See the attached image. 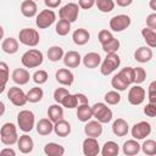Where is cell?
<instances>
[{
	"label": "cell",
	"mask_w": 156,
	"mask_h": 156,
	"mask_svg": "<svg viewBox=\"0 0 156 156\" xmlns=\"http://www.w3.org/2000/svg\"><path fill=\"white\" fill-rule=\"evenodd\" d=\"M43 61H44V55L38 49H29L21 57V62H22V65L26 68H35V67H39L43 63Z\"/></svg>",
	"instance_id": "cell-1"
},
{
	"label": "cell",
	"mask_w": 156,
	"mask_h": 156,
	"mask_svg": "<svg viewBox=\"0 0 156 156\" xmlns=\"http://www.w3.org/2000/svg\"><path fill=\"white\" fill-rule=\"evenodd\" d=\"M0 140L4 145H7V146H11L17 143V140H18L17 128L13 123L7 122V123L2 124V127L0 129Z\"/></svg>",
	"instance_id": "cell-2"
},
{
	"label": "cell",
	"mask_w": 156,
	"mask_h": 156,
	"mask_svg": "<svg viewBox=\"0 0 156 156\" xmlns=\"http://www.w3.org/2000/svg\"><path fill=\"white\" fill-rule=\"evenodd\" d=\"M91 113L93 117L99 121L100 123H108L112 119V110L110 107H107L106 104L104 102H96L91 106Z\"/></svg>",
	"instance_id": "cell-3"
},
{
	"label": "cell",
	"mask_w": 156,
	"mask_h": 156,
	"mask_svg": "<svg viewBox=\"0 0 156 156\" xmlns=\"http://www.w3.org/2000/svg\"><path fill=\"white\" fill-rule=\"evenodd\" d=\"M17 123L22 132L28 133L34 128L35 116L30 110H22L17 115Z\"/></svg>",
	"instance_id": "cell-4"
},
{
	"label": "cell",
	"mask_w": 156,
	"mask_h": 156,
	"mask_svg": "<svg viewBox=\"0 0 156 156\" xmlns=\"http://www.w3.org/2000/svg\"><path fill=\"white\" fill-rule=\"evenodd\" d=\"M121 65V58L117 55V52L113 54H106V57L104 58V61L101 62V67H100V72L102 76H108L112 72H115Z\"/></svg>",
	"instance_id": "cell-5"
},
{
	"label": "cell",
	"mask_w": 156,
	"mask_h": 156,
	"mask_svg": "<svg viewBox=\"0 0 156 156\" xmlns=\"http://www.w3.org/2000/svg\"><path fill=\"white\" fill-rule=\"evenodd\" d=\"M18 39L20 43H22L23 45L27 46H37L39 44L40 37L37 29L33 28H23L20 30L18 33Z\"/></svg>",
	"instance_id": "cell-6"
},
{
	"label": "cell",
	"mask_w": 156,
	"mask_h": 156,
	"mask_svg": "<svg viewBox=\"0 0 156 156\" xmlns=\"http://www.w3.org/2000/svg\"><path fill=\"white\" fill-rule=\"evenodd\" d=\"M78 13H79V6H78V4L68 2V4L63 5L60 9L58 17H60V20H65V21H68L69 23H72V22H74L78 18Z\"/></svg>",
	"instance_id": "cell-7"
},
{
	"label": "cell",
	"mask_w": 156,
	"mask_h": 156,
	"mask_svg": "<svg viewBox=\"0 0 156 156\" xmlns=\"http://www.w3.org/2000/svg\"><path fill=\"white\" fill-rule=\"evenodd\" d=\"M56 20V13L52 11V10H43L40 11L38 15H37V18H35V24L39 29H45V28H49Z\"/></svg>",
	"instance_id": "cell-8"
},
{
	"label": "cell",
	"mask_w": 156,
	"mask_h": 156,
	"mask_svg": "<svg viewBox=\"0 0 156 156\" xmlns=\"http://www.w3.org/2000/svg\"><path fill=\"white\" fill-rule=\"evenodd\" d=\"M132 136L135 139V140H141V139H145L146 136L150 135L151 133V124L146 121H140L138 123H135L133 127H132Z\"/></svg>",
	"instance_id": "cell-9"
},
{
	"label": "cell",
	"mask_w": 156,
	"mask_h": 156,
	"mask_svg": "<svg viewBox=\"0 0 156 156\" xmlns=\"http://www.w3.org/2000/svg\"><path fill=\"white\" fill-rule=\"evenodd\" d=\"M132 23V20L128 15H116L110 20V28L113 32H123Z\"/></svg>",
	"instance_id": "cell-10"
},
{
	"label": "cell",
	"mask_w": 156,
	"mask_h": 156,
	"mask_svg": "<svg viewBox=\"0 0 156 156\" xmlns=\"http://www.w3.org/2000/svg\"><path fill=\"white\" fill-rule=\"evenodd\" d=\"M7 99L15 105V106H24L27 104V96L26 93L18 88V87H11L7 91Z\"/></svg>",
	"instance_id": "cell-11"
},
{
	"label": "cell",
	"mask_w": 156,
	"mask_h": 156,
	"mask_svg": "<svg viewBox=\"0 0 156 156\" xmlns=\"http://www.w3.org/2000/svg\"><path fill=\"white\" fill-rule=\"evenodd\" d=\"M145 100V90L144 88H141L139 84L133 85L129 91H128V101L129 104L138 106L140 104H143V101Z\"/></svg>",
	"instance_id": "cell-12"
},
{
	"label": "cell",
	"mask_w": 156,
	"mask_h": 156,
	"mask_svg": "<svg viewBox=\"0 0 156 156\" xmlns=\"http://www.w3.org/2000/svg\"><path fill=\"white\" fill-rule=\"evenodd\" d=\"M82 149L85 156H96L100 152V145H99L98 139L91 138V136H88L83 140Z\"/></svg>",
	"instance_id": "cell-13"
},
{
	"label": "cell",
	"mask_w": 156,
	"mask_h": 156,
	"mask_svg": "<svg viewBox=\"0 0 156 156\" xmlns=\"http://www.w3.org/2000/svg\"><path fill=\"white\" fill-rule=\"evenodd\" d=\"M55 78L56 80L62 84V85H66V87H71L73 84V80H74V76L73 73L67 69V68H60L56 71L55 73Z\"/></svg>",
	"instance_id": "cell-14"
},
{
	"label": "cell",
	"mask_w": 156,
	"mask_h": 156,
	"mask_svg": "<svg viewBox=\"0 0 156 156\" xmlns=\"http://www.w3.org/2000/svg\"><path fill=\"white\" fill-rule=\"evenodd\" d=\"M62 58H63L65 66L68 67V68H76L82 62V57H80L79 52L74 51V50H71V51H67L66 54H63Z\"/></svg>",
	"instance_id": "cell-15"
},
{
	"label": "cell",
	"mask_w": 156,
	"mask_h": 156,
	"mask_svg": "<svg viewBox=\"0 0 156 156\" xmlns=\"http://www.w3.org/2000/svg\"><path fill=\"white\" fill-rule=\"evenodd\" d=\"M102 123H100L99 121H88L87 124L84 126V133L87 136H91V138H98L102 134Z\"/></svg>",
	"instance_id": "cell-16"
},
{
	"label": "cell",
	"mask_w": 156,
	"mask_h": 156,
	"mask_svg": "<svg viewBox=\"0 0 156 156\" xmlns=\"http://www.w3.org/2000/svg\"><path fill=\"white\" fill-rule=\"evenodd\" d=\"M17 145H18V150L22 154H30L33 151V149H34V141L27 134H23V135H21L18 138Z\"/></svg>",
	"instance_id": "cell-17"
},
{
	"label": "cell",
	"mask_w": 156,
	"mask_h": 156,
	"mask_svg": "<svg viewBox=\"0 0 156 156\" xmlns=\"http://www.w3.org/2000/svg\"><path fill=\"white\" fill-rule=\"evenodd\" d=\"M152 49L149 46H140L134 52V58L140 63H146L152 58Z\"/></svg>",
	"instance_id": "cell-18"
},
{
	"label": "cell",
	"mask_w": 156,
	"mask_h": 156,
	"mask_svg": "<svg viewBox=\"0 0 156 156\" xmlns=\"http://www.w3.org/2000/svg\"><path fill=\"white\" fill-rule=\"evenodd\" d=\"M11 78L16 84L24 85V84H27L29 82L30 74L26 68H16V69H13V72L11 74Z\"/></svg>",
	"instance_id": "cell-19"
},
{
	"label": "cell",
	"mask_w": 156,
	"mask_h": 156,
	"mask_svg": "<svg viewBox=\"0 0 156 156\" xmlns=\"http://www.w3.org/2000/svg\"><path fill=\"white\" fill-rule=\"evenodd\" d=\"M112 132L116 136H126L129 132L128 122L123 118H117L112 124Z\"/></svg>",
	"instance_id": "cell-20"
},
{
	"label": "cell",
	"mask_w": 156,
	"mask_h": 156,
	"mask_svg": "<svg viewBox=\"0 0 156 156\" xmlns=\"http://www.w3.org/2000/svg\"><path fill=\"white\" fill-rule=\"evenodd\" d=\"M54 132L57 136L65 138L71 133V124L66 119H58L57 122L54 123Z\"/></svg>",
	"instance_id": "cell-21"
},
{
	"label": "cell",
	"mask_w": 156,
	"mask_h": 156,
	"mask_svg": "<svg viewBox=\"0 0 156 156\" xmlns=\"http://www.w3.org/2000/svg\"><path fill=\"white\" fill-rule=\"evenodd\" d=\"M37 11H38V6H37V2L34 0H24L22 1L21 4V12L24 17H34L37 15Z\"/></svg>",
	"instance_id": "cell-22"
},
{
	"label": "cell",
	"mask_w": 156,
	"mask_h": 156,
	"mask_svg": "<svg viewBox=\"0 0 156 156\" xmlns=\"http://www.w3.org/2000/svg\"><path fill=\"white\" fill-rule=\"evenodd\" d=\"M72 39L76 45H85L90 39V33L84 28H78L73 32Z\"/></svg>",
	"instance_id": "cell-23"
},
{
	"label": "cell",
	"mask_w": 156,
	"mask_h": 156,
	"mask_svg": "<svg viewBox=\"0 0 156 156\" xmlns=\"http://www.w3.org/2000/svg\"><path fill=\"white\" fill-rule=\"evenodd\" d=\"M82 61L87 68H95L101 63V56L98 52L91 51V52L85 54L84 57L82 58Z\"/></svg>",
	"instance_id": "cell-24"
},
{
	"label": "cell",
	"mask_w": 156,
	"mask_h": 156,
	"mask_svg": "<svg viewBox=\"0 0 156 156\" xmlns=\"http://www.w3.org/2000/svg\"><path fill=\"white\" fill-rule=\"evenodd\" d=\"M35 128H37V132L39 135L45 136V135H49L54 130V124L49 118H41L38 121Z\"/></svg>",
	"instance_id": "cell-25"
},
{
	"label": "cell",
	"mask_w": 156,
	"mask_h": 156,
	"mask_svg": "<svg viewBox=\"0 0 156 156\" xmlns=\"http://www.w3.org/2000/svg\"><path fill=\"white\" fill-rule=\"evenodd\" d=\"M1 49L4 52H6L9 55H13L18 51V40L12 38V37H9V38L2 40Z\"/></svg>",
	"instance_id": "cell-26"
},
{
	"label": "cell",
	"mask_w": 156,
	"mask_h": 156,
	"mask_svg": "<svg viewBox=\"0 0 156 156\" xmlns=\"http://www.w3.org/2000/svg\"><path fill=\"white\" fill-rule=\"evenodd\" d=\"M48 117H49V119L52 123H55L58 119L63 118V108L60 106V104L56 102V104L49 106V108H48Z\"/></svg>",
	"instance_id": "cell-27"
},
{
	"label": "cell",
	"mask_w": 156,
	"mask_h": 156,
	"mask_svg": "<svg viewBox=\"0 0 156 156\" xmlns=\"http://www.w3.org/2000/svg\"><path fill=\"white\" fill-rule=\"evenodd\" d=\"M77 117L80 122H88L91 117V106H89V104H80L77 106Z\"/></svg>",
	"instance_id": "cell-28"
},
{
	"label": "cell",
	"mask_w": 156,
	"mask_h": 156,
	"mask_svg": "<svg viewBox=\"0 0 156 156\" xmlns=\"http://www.w3.org/2000/svg\"><path fill=\"white\" fill-rule=\"evenodd\" d=\"M123 154L127 155V156H134V155H138L139 151H140V145L138 143V140L135 139H130V140H127L124 144H123Z\"/></svg>",
	"instance_id": "cell-29"
},
{
	"label": "cell",
	"mask_w": 156,
	"mask_h": 156,
	"mask_svg": "<svg viewBox=\"0 0 156 156\" xmlns=\"http://www.w3.org/2000/svg\"><path fill=\"white\" fill-rule=\"evenodd\" d=\"M44 152L48 156H62L65 154V147L56 143H48L44 146Z\"/></svg>",
	"instance_id": "cell-30"
},
{
	"label": "cell",
	"mask_w": 156,
	"mask_h": 156,
	"mask_svg": "<svg viewBox=\"0 0 156 156\" xmlns=\"http://www.w3.org/2000/svg\"><path fill=\"white\" fill-rule=\"evenodd\" d=\"M119 152V146L117 143L110 140L106 141L101 149V155L102 156H117Z\"/></svg>",
	"instance_id": "cell-31"
},
{
	"label": "cell",
	"mask_w": 156,
	"mask_h": 156,
	"mask_svg": "<svg viewBox=\"0 0 156 156\" xmlns=\"http://www.w3.org/2000/svg\"><path fill=\"white\" fill-rule=\"evenodd\" d=\"M141 35L144 38V40L146 41V45L151 49H154L156 46V30L150 29L149 27L143 28L141 29Z\"/></svg>",
	"instance_id": "cell-32"
},
{
	"label": "cell",
	"mask_w": 156,
	"mask_h": 156,
	"mask_svg": "<svg viewBox=\"0 0 156 156\" xmlns=\"http://www.w3.org/2000/svg\"><path fill=\"white\" fill-rule=\"evenodd\" d=\"M27 96V102H32V104H35V102H39L43 96H44V91L41 88L39 87H34L32 89H29V91L26 94Z\"/></svg>",
	"instance_id": "cell-33"
},
{
	"label": "cell",
	"mask_w": 156,
	"mask_h": 156,
	"mask_svg": "<svg viewBox=\"0 0 156 156\" xmlns=\"http://www.w3.org/2000/svg\"><path fill=\"white\" fill-rule=\"evenodd\" d=\"M63 49L58 45H54V46H50L48 49V58L51 61V62H57L60 61L62 57H63Z\"/></svg>",
	"instance_id": "cell-34"
},
{
	"label": "cell",
	"mask_w": 156,
	"mask_h": 156,
	"mask_svg": "<svg viewBox=\"0 0 156 156\" xmlns=\"http://www.w3.org/2000/svg\"><path fill=\"white\" fill-rule=\"evenodd\" d=\"M128 85L134 83V67H124L117 73Z\"/></svg>",
	"instance_id": "cell-35"
},
{
	"label": "cell",
	"mask_w": 156,
	"mask_h": 156,
	"mask_svg": "<svg viewBox=\"0 0 156 156\" xmlns=\"http://www.w3.org/2000/svg\"><path fill=\"white\" fill-rule=\"evenodd\" d=\"M140 149L145 155L152 156L156 154V141L154 139H147L143 143V145H140Z\"/></svg>",
	"instance_id": "cell-36"
},
{
	"label": "cell",
	"mask_w": 156,
	"mask_h": 156,
	"mask_svg": "<svg viewBox=\"0 0 156 156\" xmlns=\"http://www.w3.org/2000/svg\"><path fill=\"white\" fill-rule=\"evenodd\" d=\"M10 72H9V65L4 61H0V87H5L9 82Z\"/></svg>",
	"instance_id": "cell-37"
},
{
	"label": "cell",
	"mask_w": 156,
	"mask_h": 156,
	"mask_svg": "<svg viewBox=\"0 0 156 156\" xmlns=\"http://www.w3.org/2000/svg\"><path fill=\"white\" fill-rule=\"evenodd\" d=\"M55 30L58 35L61 37H65L69 33L71 30V23L68 21H65V20H60L57 23H56V27H55Z\"/></svg>",
	"instance_id": "cell-38"
},
{
	"label": "cell",
	"mask_w": 156,
	"mask_h": 156,
	"mask_svg": "<svg viewBox=\"0 0 156 156\" xmlns=\"http://www.w3.org/2000/svg\"><path fill=\"white\" fill-rule=\"evenodd\" d=\"M60 105H62L63 107L66 108H76L78 106V101H77V98L74 94H67L60 102Z\"/></svg>",
	"instance_id": "cell-39"
},
{
	"label": "cell",
	"mask_w": 156,
	"mask_h": 156,
	"mask_svg": "<svg viewBox=\"0 0 156 156\" xmlns=\"http://www.w3.org/2000/svg\"><path fill=\"white\" fill-rule=\"evenodd\" d=\"M111 85H112V88H113L115 90H117V91H123V90H126V89L129 87L118 74H115V76L112 77V79H111Z\"/></svg>",
	"instance_id": "cell-40"
},
{
	"label": "cell",
	"mask_w": 156,
	"mask_h": 156,
	"mask_svg": "<svg viewBox=\"0 0 156 156\" xmlns=\"http://www.w3.org/2000/svg\"><path fill=\"white\" fill-rule=\"evenodd\" d=\"M95 4L101 12H111L115 9L113 0H95Z\"/></svg>",
	"instance_id": "cell-41"
},
{
	"label": "cell",
	"mask_w": 156,
	"mask_h": 156,
	"mask_svg": "<svg viewBox=\"0 0 156 156\" xmlns=\"http://www.w3.org/2000/svg\"><path fill=\"white\" fill-rule=\"evenodd\" d=\"M119 40L118 39H116V38H113L112 40H110L108 43H106V44H104V45H101L102 46V50L106 52V54H113V52H117L118 51V49H119Z\"/></svg>",
	"instance_id": "cell-42"
},
{
	"label": "cell",
	"mask_w": 156,
	"mask_h": 156,
	"mask_svg": "<svg viewBox=\"0 0 156 156\" xmlns=\"http://www.w3.org/2000/svg\"><path fill=\"white\" fill-rule=\"evenodd\" d=\"M104 99H105L106 104H108V105H117L121 101V95L117 90H111L105 94Z\"/></svg>",
	"instance_id": "cell-43"
},
{
	"label": "cell",
	"mask_w": 156,
	"mask_h": 156,
	"mask_svg": "<svg viewBox=\"0 0 156 156\" xmlns=\"http://www.w3.org/2000/svg\"><path fill=\"white\" fill-rule=\"evenodd\" d=\"M32 78H33V80H34L35 84L41 85V84L46 83V80H48V78H49V74H48L46 71L39 69V71H35V72H34V74H33Z\"/></svg>",
	"instance_id": "cell-44"
},
{
	"label": "cell",
	"mask_w": 156,
	"mask_h": 156,
	"mask_svg": "<svg viewBox=\"0 0 156 156\" xmlns=\"http://www.w3.org/2000/svg\"><path fill=\"white\" fill-rule=\"evenodd\" d=\"M146 78V72L143 67H135L134 68V83L141 84Z\"/></svg>",
	"instance_id": "cell-45"
},
{
	"label": "cell",
	"mask_w": 156,
	"mask_h": 156,
	"mask_svg": "<svg viewBox=\"0 0 156 156\" xmlns=\"http://www.w3.org/2000/svg\"><path fill=\"white\" fill-rule=\"evenodd\" d=\"M113 38H115L113 34H112L110 30H107V29H102V30H100V32H99V35H98V39H99V41H100L101 45L108 43V41L112 40Z\"/></svg>",
	"instance_id": "cell-46"
},
{
	"label": "cell",
	"mask_w": 156,
	"mask_h": 156,
	"mask_svg": "<svg viewBox=\"0 0 156 156\" xmlns=\"http://www.w3.org/2000/svg\"><path fill=\"white\" fill-rule=\"evenodd\" d=\"M67 94H69L68 89H66V88H57V89L54 91V100H55L57 104H60L61 100H62Z\"/></svg>",
	"instance_id": "cell-47"
},
{
	"label": "cell",
	"mask_w": 156,
	"mask_h": 156,
	"mask_svg": "<svg viewBox=\"0 0 156 156\" xmlns=\"http://www.w3.org/2000/svg\"><path fill=\"white\" fill-rule=\"evenodd\" d=\"M147 99L149 102L156 104V82L152 80L149 85V91H147Z\"/></svg>",
	"instance_id": "cell-48"
},
{
	"label": "cell",
	"mask_w": 156,
	"mask_h": 156,
	"mask_svg": "<svg viewBox=\"0 0 156 156\" xmlns=\"http://www.w3.org/2000/svg\"><path fill=\"white\" fill-rule=\"evenodd\" d=\"M144 113H145L147 117H155V116H156V104L149 102V104L144 107Z\"/></svg>",
	"instance_id": "cell-49"
},
{
	"label": "cell",
	"mask_w": 156,
	"mask_h": 156,
	"mask_svg": "<svg viewBox=\"0 0 156 156\" xmlns=\"http://www.w3.org/2000/svg\"><path fill=\"white\" fill-rule=\"evenodd\" d=\"M146 26L150 28V29H154L156 30V13H150L147 17H146Z\"/></svg>",
	"instance_id": "cell-50"
},
{
	"label": "cell",
	"mask_w": 156,
	"mask_h": 156,
	"mask_svg": "<svg viewBox=\"0 0 156 156\" xmlns=\"http://www.w3.org/2000/svg\"><path fill=\"white\" fill-rule=\"evenodd\" d=\"M95 5V0H78V6L79 9L83 10H89Z\"/></svg>",
	"instance_id": "cell-51"
},
{
	"label": "cell",
	"mask_w": 156,
	"mask_h": 156,
	"mask_svg": "<svg viewBox=\"0 0 156 156\" xmlns=\"http://www.w3.org/2000/svg\"><path fill=\"white\" fill-rule=\"evenodd\" d=\"M61 1L62 0H44V4L49 9H56L61 5Z\"/></svg>",
	"instance_id": "cell-52"
},
{
	"label": "cell",
	"mask_w": 156,
	"mask_h": 156,
	"mask_svg": "<svg viewBox=\"0 0 156 156\" xmlns=\"http://www.w3.org/2000/svg\"><path fill=\"white\" fill-rule=\"evenodd\" d=\"M74 95H76V98H77L78 105H80V104H89V100H88V98H87L84 94L77 93V94H74Z\"/></svg>",
	"instance_id": "cell-53"
},
{
	"label": "cell",
	"mask_w": 156,
	"mask_h": 156,
	"mask_svg": "<svg viewBox=\"0 0 156 156\" xmlns=\"http://www.w3.org/2000/svg\"><path fill=\"white\" fill-rule=\"evenodd\" d=\"M0 155H11V156H15L16 155V151L13 150V149H11V147H6V149H2L1 151H0Z\"/></svg>",
	"instance_id": "cell-54"
},
{
	"label": "cell",
	"mask_w": 156,
	"mask_h": 156,
	"mask_svg": "<svg viewBox=\"0 0 156 156\" xmlns=\"http://www.w3.org/2000/svg\"><path fill=\"white\" fill-rule=\"evenodd\" d=\"M132 2H133V0H116V4L121 7H127V6L132 5Z\"/></svg>",
	"instance_id": "cell-55"
},
{
	"label": "cell",
	"mask_w": 156,
	"mask_h": 156,
	"mask_svg": "<svg viewBox=\"0 0 156 156\" xmlns=\"http://www.w3.org/2000/svg\"><path fill=\"white\" fill-rule=\"evenodd\" d=\"M149 6H150V9H151L152 11H156V0H150Z\"/></svg>",
	"instance_id": "cell-56"
},
{
	"label": "cell",
	"mask_w": 156,
	"mask_h": 156,
	"mask_svg": "<svg viewBox=\"0 0 156 156\" xmlns=\"http://www.w3.org/2000/svg\"><path fill=\"white\" fill-rule=\"evenodd\" d=\"M5 110H6V107H5V104L2 102V101H0V117L5 113Z\"/></svg>",
	"instance_id": "cell-57"
},
{
	"label": "cell",
	"mask_w": 156,
	"mask_h": 156,
	"mask_svg": "<svg viewBox=\"0 0 156 156\" xmlns=\"http://www.w3.org/2000/svg\"><path fill=\"white\" fill-rule=\"evenodd\" d=\"M4 33H5V32H4V28L0 26V40L4 38Z\"/></svg>",
	"instance_id": "cell-58"
},
{
	"label": "cell",
	"mask_w": 156,
	"mask_h": 156,
	"mask_svg": "<svg viewBox=\"0 0 156 156\" xmlns=\"http://www.w3.org/2000/svg\"><path fill=\"white\" fill-rule=\"evenodd\" d=\"M4 90H5V87H0V94H1Z\"/></svg>",
	"instance_id": "cell-59"
},
{
	"label": "cell",
	"mask_w": 156,
	"mask_h": 156,
	"mask_svg": "<svg viewBox=\"0 0 156 156\" xmlns=\"http://www.w3.org/2000/svg\"><path fill=\"white\" fill-rule=\"evenodd\" d=\"M34 1H37V0H34Z\"/></svg>",
	"instance_id": "cell-60"
}]
</instances>
